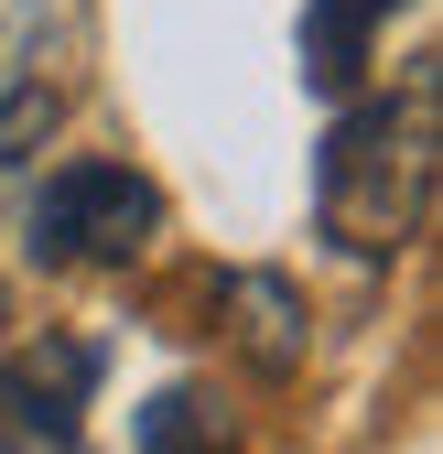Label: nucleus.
Here are the masks:
<instances>
[{"instance_id":"f257e3e1","label":"nucleus","mask_w":443,"mask_h":454,"mask_svg":"<svg viewBox=\"0 0 443 454\" xmlns=\"http://www.w3.org/2000/svg\"><path fill=\"white\" fill-rule=\"evenodd\" d=\"M432 76H411L400 98H357L336 108L314 162V216L346 260H400L432 216Z\"/></svg>"},{"instance_id":"f03ea898","label":"nucleus","mask_w":443,"mask_h":454,"mask_svg":"<svg viewBox=\"0 0 443 454\" xmlns=\"http://www.w3.org/2000/svg\"><path fill=\"white\" fill-rule=\"evenodd\" d=\"M162 239V195L130 162H66L33 195V260L43 270H130Z\"/></svg>"},{"instance_id":"7ed1b4c3","label":"nucleus","mask_w":443,"mask_h":454,"mask_svg":"<svg viewBox=\"0 0 443 454\" xmlns=\"http://www.w3.org/2000/svg\"><path fill=\"white\" fill-rule=\"evenodd\" d=\"M97 347H43L0 368V454H76V411H87Z\"/></svg>"},{"instance_id":"20e7f679","label":"nucleus","mask_w":443,"mask_h":454,"mask_svg":"<svg viewBox=\"0 0 443 454\" xmlns=\"http://www.w3.org/2000/svg\"><path fill=\"white\" fill-rule=\"evenodd\" d=\"M390 12H400V0H314V12H303V76H314L324 98H346Z\"/></svg>"},{"instance_id":"39448f33","label":"nucleus","mask_w":443,"mask_h":454,"mask_svg":"<svg viewBox=\"0 0 443 454\" xmlns=\"http://www.w3.org/2000/svg\"><path fill=\"white\" fill-rule=\"evenodd\" d=\"M228 443H238L228 411H216L195 379H174V389H152V401H141V454H228Z\"/></svg>"}]
</instances>
